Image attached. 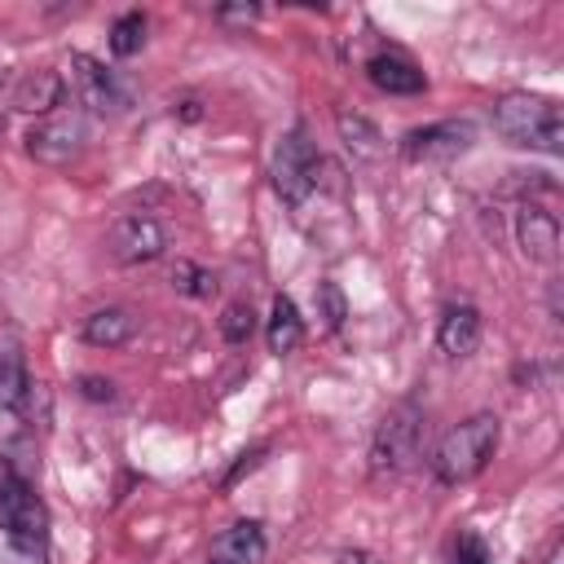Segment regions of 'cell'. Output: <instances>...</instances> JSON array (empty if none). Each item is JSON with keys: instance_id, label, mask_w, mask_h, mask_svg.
<instances>
[{"instance_id": "obj_13", "label": "cell", "mask_w": 564, "mask_h": 564, "mask_svg": "<svg viewBox=\"0 0 564 564\" xmlns=\"http://www.w3.org/2000/svg\"><path fill=\"white\" fill-rule=\"evenodd\" d=\"M480 344V308L476 304H445L436 322V348L445 357H471Z\"/></svg>"}, {"instance_id": "obj_1", "label": "cell", "mask_w": 564, "mask_h": 564, "mask_svg": "<svg viewBox=\"0 0 564 564\" xmlns=\"http://www.w3.org/2000/svg\"><path fill=\"white\" fill-rule=\"evenodd\" d=\"M494 132L507 145L560 154L564 150V115L551 97L538 93H507L494 101Z\"/></svg>"}, {"instance_id": "obj_26", "label": "cell", "mask_w": 564, "mask_h": 564, "mask_svg": "<svg viewBox=\"0 0 564 564\" xmlns=\"http://www.w3.org/2000/svg\"><path fill=\"white\" fill-rule=\"evenodd\" d=\"M260 454H264V445H260V449H251V454H242V458H238V463H234V471H229V476H225V480H220V485H225V489H234V485H238V480H242V471H251V467H256V463H260Z\"/></svg>"}, {"instance_id": "obj_17", "label": "cell", "mask_w": 564, "mask_h": 564, "mask_svg": "<svg viewBox=\"0 0 564 564\" xmlns=\"http://www.w3.org/2000/svg\"><path fill=\"white\" fill-rule=\"evenodd\" d=\"M264 339H269V352H273V357H291V352L300 348V339H304V317H300V308H295L291 295H273Z\"/></svg>"}, {"instance_id": "obj_12", "label": "cell", "mask_w": 564, "mask_h": 564, "mask_svg": "<svg viewBox=\"0 0 564 564\" xmlns=\"http://www.w3.org/2000/svg\"><path fill=\"white\" fill-rule=\"evenodd\" d=\"M366 79H370L379 93H388V97H414V93L427 88V75H423L405 53H392V48H383V53H375V57L366 62Z\"/></svg>"}, {"instance_id": "obj_6", "label": "cell", "mask_w": 564, "mask_h": 564, "mask_svg": "<svg viewBox=\"0 0 564 564\" xmlns=\"http://www.w3.org/2000/svg\"><path fill=\"white\" fill-rule=\"evenodd\" d=\"M84 137H88L84 115H48L44 123H35L26 132V154L44 167H66V163L79 159Z\"/></svg>"}, {"instance_id": "obj_4", "label": "cell", "mask_w": 564, "mask_h": 564, "mask_svg": "<svg viewBox=\"0 0 564 564\" xmlns=\"http://www.w3.org/2000/svg\"><path fill=\"white\" fill-rule=\"evenodd\" d=\"M317 163H322L317 145H313V141H308V132L295 123V128L278 141L273 163H269L273 189H278V198H282L286 207H304V198L317 189Z\"/></svg>"}, {"instance_id": "obj_2", "label": "cell", "mask_w": 564, "mask_h": 564, "mask_svg": "<svg viewBox=\"0 0 564 564\" xmlns=\"http://www.w3.org/2000/svg\"><path fill=\"white\" fill-rule=\"evenodd\" d=\"M498 436H502V423H498V414H471V419H463V423H454L441 441H436V449H432V471H436V480L441 485H467V480H476L485 467H489V458H494V449H498Z\"/></svg>"}, {"instance_id": "obj_28", "label": "cell", "mask_w": 564, "mask_h": 564, "mask_svg": "<svg viewBox=\"0 0 564 564\" xmlns=\"http://www.w3.org/2000/svg\"><path fill=\"white\" fill-rule=\"evenodd\" d=\"M198 115H203V110H198V101H181V119H189V123H194Z\"/></svg>"}, {"instance_id": "obj_15", "label": "cell", "mask_w": 564, "mask_h": 564, "mask_svg": "<svg viewBox=\"0 0 564 564\" xmlns=\"http://www.w3.org/2000/svg\"><path fill=\"white\" fill-rule=\"evenodd\" d=\"M62 97H66V79L57 70H31L13 88V106L26 115H48L53 106H62Z\"/></svg>"}, {"instance_id": "obj_10", "label": "cell", "mask_w": 564, "mask_h": 564, "mask_svg": "<svg viewBox=\"0 0 564 564\" xmlns=\"http://www.w3.org/2000/svg\"><path fill=\"white\" fill-rule=\"evenodd\" d=\"M516 238H520V251L533 264H555L560 260V220H555V212H546L529 198L516 212Z\"/></svg>"}, {"instance_id": "obj_3", "label": "cell", "mask_w": 564, "mask_h": 564, "mask_svg": "<svg viewBox=\"0 0 564 564\" xmlns=\"http://www.w3.org/2000/svg\"><path fill=\"white\" fill-rule=\"evenodd\" d=\"M419 436H423V410L414 401H397L370 441V471L375 476H401L419 458Z\"/></svg>"}, {"instance_id": "obj_9", "label": "cell", "mask_w": 564, "mask_h": 564, "mask_svg": "<svg viewBox=\"0 0 564 564\" xmlns=\"http://www.w3.org/2000/svg\"><path fill=\"white\" fill-rule=\"evenodd\" d=\"M70 84H75L79 106H88L97 115H106V110L115 115V110L128 106V93L119 88V79L97 57H88V53H70Z\"/></svg>"}, {"instance_id": "obj_19", "label": "cell", "mask_w": 564, "mask_h": 564, "mask_svg": "<svg viewBox=\"0 0 564 564\" xmlns=\"http://www.w3.org/2000/svg\"><path fill=\"white\" fill-rule=\"evenodd\" d=\"M141 44H145V13L141 9L119 13L115 26H110V53L115 57H132V53H141Z\"/></svg>"}, {"instance_id": "obj_27", "label": "cell", "mask_w": 564, "mask_h": 564, "mask_svg": "<svg viewBox=\"0 0 564 564\" xmlns=\"http://www.w3.org/2000/svg\"><path fill=\"white\" fill-rule=\"evenodd\" d=\"M344 564H379V560H375V555H366V551H348V555H344Z\"/></svg>"}, {"instance_id": "obj_25", "label": "cell", "mask_w": 564, "mask_h": 564, "mask_svg": "<svg viewBox=\"0 0 564 564\" xmlns=\"http://www.w3.org/2000/svg\"><path fill=\"white\" fill-rule=\"evenodd\" d=\"M454 564H489V546L480 533H463L454 546Z\"/></svg>"}, {"instance_id": "obj_14", "label": "cell", "mask_w": 564, "mask_h": 564, "mask_svg": "<svg viewBox=\"0 0 564 564\" xmlns=\"http://www.w3.org/2000/svg\"><path fill=\"white\" fill-rule=\"evenodd\" d=\"M137 326H141V322H137L132 308L106 304V308H97V313L84 317L79 335H84V344H93V348H119V344H128V339L137 335Z\"/></svg>"}, {"instance_id": "obj_22", "label": "cell", "mask_w": 564, "mask_h": 564, "mask_svg": "<svg viewBox=\"0 0 564 564\" xmlns=\"http://www.w3.org/2000/svg\"><path fill=\"white\" fill-rule=\"evenodd\" d=\"M317 317H322V326L326 330H339L344 326V317H348V300H344V291H339V282H317Z\"/></svg>"}, {"instance_id": "obj_5", "label": "cell", "mask_w": 564, "mask_h": 564, "mask_svg": "<svg viewBox=\"0 0 564 564\" xmlns=\"http://www.w3.org/2000/svg\"><path fill=\"white\" fill-rule=\"evenodd\" d=\"M0 538L18 546H48V507L13 471L0 476Z\"/></svg>"}, {"instance_id": "obj_7", "label": "cell", "mask_w": 564, "mask_h": 564, "mask_svg": "<svg viewBox=\"0 0 564 564\" xmlns=\"http://www.w3.org/2000/svg\"><path fill=\"white\" fill-rule=\"evenodd\" d=\"M106 251L115 264H150L167 251V229L154 216H119L106 234Z\"/></svg>"}, {"instance_id": "obj_21", "label": "cell", "mask_w": 564, "mask_h": 564, "mask_svg": "<svg viewBox=\"0 0 564 564\" xmlns=\"http://www.w3.org/2000/svg\"><path fill=\"white\" fill-rule=\"evenodd\" d=\"M251 335H256V313H251V304H242V300L225 304V313H220V339L234 344V348H242Z\"/></svg>"}, {"instance_id": "obj_24", "label": "cell", "mask_w": 564, "mask_h": 564, "mask_svg": "<svg viewBox=\"0 0 564 564\" xmlns=\"http://www.w3.org/2000/svg\"><path fill=\"white\" fill-rule=\"evenodd\" d=\"M212 18H216L220 26H251V22L260 18V4H247V0H242V4H216Z\"/></svg>"}, {"instance_id": "obj_11", "label": "cell", "mask_w": 564, "mask_h": 564, "mask_svg": "<svg viewBox=\"0 0 564 564\" xmlns=\"http://www.w3.org/2000/svg\"><path fill=\"white\" fill-rule=\"evenodd\" d=\"M264 551H269L264 524H260V520H234L229 529H220V533L212 538L207 564H260Z\"/></svg>"}, {"instance_id": "obj_23", "label": "cell", "mask_w": 564, "mask_h": 564, "mask_svg": "<svg viewBox=\"0 0 564 564\" xmlns=\"http://www.w3.org/2000/svg\"><path fill=\"white\" fill-rule=\"evenodd\" d=\"M75 392L84 397V401H97V405H110L119 392H115V379H106V375H79L75 379Z\"/></svg>"}, {"instance_id": "obj_8", "label": "cell", "mask_w": 564, "mask_h": 564, "mask_svg": "<svg viewBox=\"0 0 564 564\" xmlns=\"http://www.w3.org/2000/svg\"><path fill=\"white\" fill-rule=\"evenodd\" d=\"M476 141V128L467 119H441V123H423L410 128L401 137V159L410 163H432V159H454Z\"/></svg>"}, {"instance_id": "obj_20", "label": "cell", "mask_w": 564, "mask_h": 564, "mask_svg": "<svg viewBox=\"0 0 564 564\" xmlns=\"http://www.w3.org/2000/svg\"><path fill=\"white\" fill-rule=\"evenodd\" d=\"M172 286H176L181 295H189V300H207V295L216 291V278H212V269H203V264H194V260H176Z\"/></svg>"}, {"instance_id": "obj_16", "label": "cell", "mask_w": 564, "mask_h": 564, "mask_svg": "<svg viewBox=\"0 0 564 564\" xmlns=\"http://www.w3.org/2000/svg\"><path fill=\"white\" fill-rule=\"evenodd\" d=\"M335 128H339V141H344V150H348L352 159H361V163L383 159L388 141H383V132H379L366 115H357V110H339V115H335Z\"/></svg>"}, {"instance_id": "obj_18", "label": "cell", "mask_w": 564, "mask_h": 564, "mask_svg": "<svg viewBox=\"0 0 564 564\" xmlns=\"http://www.w3.org/2000/svg\"><path fill=\"white\" fill-rule=\"evenodd\" d=\"M31 401V375L18 352V344H0V410H26Z\"/></svg>"}]
</instances>
